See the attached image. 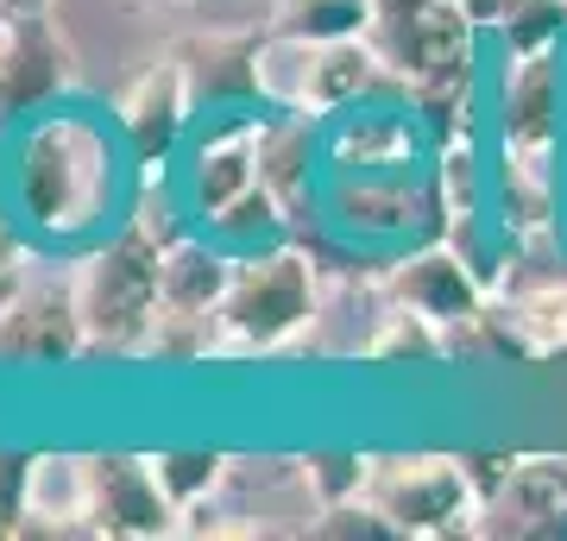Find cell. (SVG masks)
Masks as SVG:
<instances>
[{"mask_svg": "<svg viewBox=\"0 0 567 541\" xmlns=\"http://www.w3.org/2000/svg\"><path fill=\"white\" fill-rule=\"evenodd\" d=\"M121 208V158L76 114L25 121L13 145V215L32 240H89Z\"/></svg>", "mask_w": 567, "mask_h": 541, "instance_id": "1", "label": "cell"}, {"mask_svg": "<svg viewBox=\"0 0 567 541\" xmlns=\"http://www.w3.org/2000/svg\"><path fill=\"white\" fill-rule=\"evenodd\" d=\"M158 259L164 240H152L133 215H121L114 233L82 252L70 271V296H76L82 334H89V360H140L158 321Z\"/></svg>", "mask_w": 567, "mask_h": 541, "instance_id": "2", "label": "cell"}, {"mask_svg": "<svg viewBox=\"0 0 567 541\" xmlns=\"http://www.w3.org/2000/svg\"><path fill=\"white\" fill-rule=\"evenodd\" d=\"M328 278L309 259L303 240L265 246L234 259V283L221 296V360H252V353H284L316 334Z\"/></svg>", "mask_w": 567, "mask_h": 541, "instance_id": "3", "label": "cell"}, {"mask_svg": "<svg viewBox=\"0 0 567 541\" xmlns=\"http://www.w3.org/2000/svg\"><path fill=\"white\" fill-rule=\"evenodd\" d=\"M372 95H404V82L391 76L372 39H290L265 25L259 44V101L290 107L309 121H334L347 107Z\"/></svg>", "mask_w": 567, "mask_h": 541, "instance_id": "4", "label": "cell"}, {"mask_svg": "<svg viewBox=\"0 0 567 541\" xmlns=\"http://www.w3.org/2000/svg\"><path fill=\"white\" fill-rule=\"evenodd\" d=\"M365 498L398 522V535H461V529L480 535V503H486L473 460H454V454H391V460H372Z\"/></svg>", "mask_w": 567, "mask_h": 541, "instance_id": "5", "label": "cell"}, {"mask_svg": "<svg viewBox=\"0 0 567 541\" xmlns=\"http://www.w3.org/2000/svg\"><path fill=\"white\" fill-rule=\"evenodd\" d=\"M196 114H203V101L189 89V70H183L177 44H171L114 101V133H121L126 164L133 170H171L183 158L189 133H196Z\"/></svg>", "mask_w": 567, "mask_h": 541, "instance_id": "6", "label": "cell"}, {"mask_svg": "<svg viewBox=\"0 0 567 541\" xmlns=\"http://www.w3.org/2000/svg\"><path fill=\"white\" fill-rule=\"evenodd\" d=\"M76 82V58L51 7H7L0 20V126L51 114Z\"/></svg>", "mask_w": 567, "mask_h": 541, "instance_id": "7", "label": "cell"}, {"mask_svg": "<svg viewBox=\"0 0 567 541\" xmlns=\"http://www.w3.org/2000/svg\"><path fill=\"white\" fill-rule=\"evenodd\" d=\"M259 114L265 101H252V107H203V126L189 133L183 164L171 170L196 221L259 183Z\"/></svg>", "mask_w": 567, "mask_h": 541, "instance_id": "8", "label": "cell"}, {"mask_svg": "<svg viewBox=\"0 0 567 541\" xmlns=\"http://www.w3.org/2000/svg\"><path fill=\"white\" fill-rule=\"evenodd\" d=\"M561 114H567V63L561 44L543 51H505L498 95H492V133L505 152H561Z\"/></svg>", "mask_w": 567, "mask_h": 541, "instance_id": "9", "label": "cell"}, {"mask_svg": "<svg viewBox=\"0 0 567 541\" xmlns=\"http://www.w3.org/2000/svg\"><path fill=\"white\" fill-rule=\"evenodd\" d=\"M372 44L391 63V76L423 82V76H447V70H473L480 63V25L466 20L461 0H423L404 13H379L372 20Z\"/></svg>", "mask_w": 567, "mask_h": 541, "instance_id": "10", "label": "cell"}, {"mask_svg": "<svg viewBox=\"0 0 567 541\" xmlns=\"http://www.w3.org/2000/svg\"><path fill=\"white\" fill-rule=\"evenodd\" d=\"M379 283H385V296L398 302V309L435 321L442 334L461 327V321H473V315H486V302H492V283L480 278L447 240H423V246L391 252L385 271H379Z\"/></svg>", "mask_w": 567, "mask_h": 541, "instance_id": "11", "label": "cell"}, {"mask_svg": "<svg viewBox=\"0 0 567 541\" xmlns=\"http://www.w3.org/2000/svg\"><path fill=\"white\" fill-rule=\"evenodd\" d=\"M183 510L152 472V454H89V535L152 541L177 535Z\"/></svg>", "mask_w": 567, "mask_h": 541, "instance_id": "12", "label": "cell"}, {"mask_svg": "<svg viewBox=\"0 0 567 541\" xmlns=\"http://www.w3.org/2000/svg\"><path fill=\"white\" fill-rule=\"evenodd\" d=\"M89 360L70 278H20L0 309V365H76Z\"/></svg>", "mask_w": 567, "mask_h": 541, "instance_id": "13", "label": "cell"}, {"mask_svg": "<svg viewBox=\"0 0 567 541\" xmlns=\"http://www.w3.org/2000/svg\"><path fill=\"white\" fill-rule=\"evenodd\" d=\"M259 183L290 208L297 227L322 221V183H328L322 121L290 114V107H265L259 114Z\"/></svg>", "mask_w": 567, "mask_h": 541, "instance_id": "14", "label": "cell"}, {"mask_svg": "<svg viewBox=\"0 0 567 541\" xmlns=\"http://www.w3.org/2000/svg\"><path fill=\"white\" fill-rule=\"evenodd\" d=\"M259 44L265 32H189L177 39V58L189 70V89L203 107H252L259 101Z\"/></svg>", "mask_w": 567, "mask_h": 541, "instance_id": "15", "label": "cell"}, {"mask_svg": "<svg viewBox=\"0 0 567 541\" xmlns=\"http://www.w3.org/2000/svg\"><path fill=\"white\" fill-rule=\"evenodd\" d=\"M234 283V252L208 240L203 227H189L164 246L158 259V302L171 315H221V296Z\"/></svg>", "mask_w": 567, "mask_h": 541, "instance_id": "16", "label": "cell"}, {"mask_svg": "<svg viewBox=\"0 0 567 541\" xmlns=\"http://www.w3.org/2000/svg\"><path fill=\"white\" fill-rule=\"evenodd\" d=\"M25 535H89V454H32Z\"/></svg>", "mask_w": 567, "mask_h": 541, "instance_id": "17", "label": "cell"}, {"mask_svg": "<svg viewBox=\"0 0 567 541\" xmlns=\"http://www.w3.org/2000/svg\"><path fill=\"white\" fill-rule=\"evenodd\" d=\"M208 233V240H221L234 259H246V252H265V246H284L297 240V221H290V208H284L265 183H252V189H240L234 201H221L215 215H203L196 221Z\"/></svg>", "mask_w": 567, "mask_h": 541, "instance_id": "18", "label": "cell"}, {"mask_svg": "<svg viewBox=\"0 0 567 541\" xmlns=\"http://www.w3.org/2000/svg\"><path fill=\"white\" fill-rule=\"evenodd\" d=\"M480 39H498L505 51H543L567 39V0H461Z\"/></svg>", "mask_w": 567, "mask_h": 541, "instance_id": "19", "label": "cell"}, {"mask_svg": "<svg viewBox=\"0 0 567 541\" xmlns=\"http://www.w3.org/2000/svg\"><path fill=\"white\" fill-rule=\"evenodd\" d=\"M152 472H158V485L171 491V503H177L183 517H196V510H208V498L227 485L234 460L215 454V447H164V454H152Z\"/></svg>", "mask_w": 567, "mask_h": 541, "instance_id": "20", "label": "cell"}, {"mask_svg": "<svg viewBox=\"0 0 567 541\" xmlns=\"http://www.w3.org/2000/svg\"><path fill=\"white\" fill-rule=\"evenodd\" d=\"M271 32L290 39H372V0H284Z\"/></svg>", "mask_w": 567, "mask_h": 541, "instance_id": "21", "label": "cell"}, {"mask_svg": "<svg viewBox=\"0 0 567 541\" xmlns=\"http://www.w3.org/2000/svg\"><path fill=\"white\" fill-rule=\"evenodd\" d=\"M365 472H372V460H360V454H309V460H297V485H303L309 510L365 498Z\"/></svg>", "mask_w": 567, "mask_h": 541, "instance_id": "22", "label": "cell"}, {"mask_svg": "<svg viewBox=\"0 0 567 541\" xmlns=\"http://www.w3.org/2000/svg\"><path fill=\"white\" fill-rule=\"evenodd\" d=\"M25 479H32V454L0 447V541L25 535Z\"/></svg>", "mask_w": 567, "mask_h": 541, "instance_id": "23", "label": "cell"}, {"mask_svg": "<svg viewBox=\"0 0 567 541\" xmlns=\"http://www.w3.org/2000/svg\"><path fill=\"white\" fill-rule=\"evenodd\" d=\"M25 246H32V233H25L20 215H7V201H0V271H20Z\"/></svg>", "mask_w": 567, "mask_h": 541, "instance_id": "24", "label": "cell"}, {"mask_svg": "<svg viewBox=\"0 0 567 541\" xmlns=\"http://www.w3.org/2000/svg\"><path fill=\"white\" fill-rule=\"evenodd\" d=\"M20 278H25V264H20V271H0V309L13 302V290H20Z\"/></svg>", "mask_w": 567, "mask_h": 541, "instance_id": "25", "label": "cell"}, {"mask_svg": "<svg viewBox=\"0 0 567 541\" xmlns=\"http://www.w3.org/2000/svg\"><path fill=\"white\" fill-rule=\"evenodd\" d=\"M7 133H13V126H0V158H7ZM0 201H7V170H0Z\"/></svg>", "mask_w": 567, "mask_h": 541, "instance_id": "26", "label": "cell"}, {"mask_svg": "<svg viewBox=\"0 0 567 541\" xmlns=\"http://www.w3.org/2000/svg\"><path fill=\"white\" fill-rule=\"evenodd\" d=\"M7 7H51V0H7Z\"/></svg>", "mask_w": 567, "mask_h": 541, "instance_id": "27", "label": "cell"}, {"mask_svg": "<svg viewBox=\"0 0 567 541\" xmlns=\"http://www.w3.org/2000/svg\"><path fill=\"white\" fill-rule=\"evenodd\" d=\"M0 13H7V0H0Z\"/></svg>", "mask_w": 567, "mask_h": 541, "instance_id": "28", "label": "cell"}, {"mask_svg": "<svg viewBox=\"0 0 567 541\" xmlns=\"http://www.w3.org/2000/svg\"><path fill=\"white\" fill-rule=\"evenodd\" d=\"M0 20H7V13H0Z\"/></svg>", "mask_w": 567, "mask_h": 541, "instance_id": "29", "label": "cell"}]
</instances>
